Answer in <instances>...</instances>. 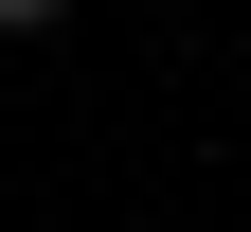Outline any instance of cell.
Segmentation results:
<instances>
[{
	"mask_svg": "<svg viewBox=\"0 0 251 232\" xmlns=\"http://www.w3.org/2000/svg\"><path fill=\"white\" fill-rule=\"evenodd\" d=\"M54 18H72V0H0V36H54Z\"/></svg>",
	"mask_w": 251,
	"mask_h": 232,
	"instance_id": "obj_1",
	"label": "cell"
}]
</instances>
